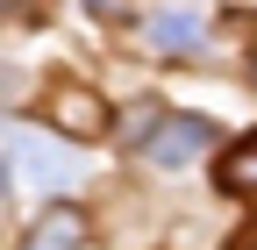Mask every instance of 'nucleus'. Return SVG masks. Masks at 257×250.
Masks as SVG:
<instances>
[{
	"mask_svg": "<svg viewBox=\"0 0 257 250\" xmlns=\"http://www.w3.org/2000/svg\"><path fill=\"white\" fill-rule=\"evenodd\" d=\"M214 121L207 114H150V129H143V158H157L165 172H179V165H193L200 150H214Z\"/></svg>",
	"mask_w": 257,
	"mask_h": 250,
	"instance_id": "obj_1",
	"label": "nucleus"
},
{
	"mask_svg": "<svg viewBox=\"0 0 257 250\" xmlns=\"http://www.w3.org/2000/svg\"><path fill=\"white\" fill-rule=\"evenodd\" d=\"M214 179H221V193H257V136H243L236 150H221Z\"/></svg>",
	"mask_w": 257,
	"mask_h": 250,
	"instance_id": "obj_4",
	"label": "nucleus"
},
{
	"mask_svg": "<svg viewBox=\"0 0 257 250\" xmlns=\"http://www.w3.org/2000/svg\"><path fill=\"white\" fill-rule=\"evenodd\" d=\"M50 121H57L64 136H100L107 129V107L93 100V93H72V86H64L57 100H50Z\"/></svg>",
	"mask_w": 257,
	"mask_h": 250,
	"instance_id": "obj_3",
	"label": "nucleus"
},
{
	"mask_svg": "<svg viewBox=\"0 0 257 250\" xmlns=\"http://www.w3.org/2000/svg\"><path fill=\"white\" fill-rule=\"evenodd\" d=\"M250 250H257V243H250Z\"/></svg>",
	"mask_w": 257,
	"mask_h": 250,
	"instance_id": "obj_7",
	"label": "nucleus"
},
{
	"mask_svg": "<svg viewBox=\"0 0 257 250\" xmlns=\"http://www.w3.org/2000/svg\"><path fill=\"white\" fill-rule=\"evenodd\" d=\"M86 207H72V200H50L43 214H36V229L22 236V250H79L86 243Z\"/></svg>",
	"mask_w": 257,
	"mask_h": 250,
	"instance_id": "obj_2",
	"label": "nucleus"
},
{
	"mask_svg": "<svg viewBox=\"0 0 257 250\" xmlns=\"http://www.w3.org/2000/svg\"><path fill=\"white\" fill-rule=\"evenodd\" d=\"M150 43L157 50H193V43H200V15H186V8L150 15Z\"/></svg>",
	"mask_w": 257,
	"mask_h": 250,
	"instance_id": "obj_5",
	"label": "nucleus"
},
{
	"mask_svg": "<svg viewBox=\"0 0 257 250\" xmlns=\"http://www.w3.org/2000/svg\"><path fill=\"white\" fill-rule=\"evenodd\" d=\"M86 8H114V0H86Z\"/></svg>",
	"mask_w": 257,
	"mask_h": 250,
	"instance_id": "obj_6",
	"label": "nucleus"
}]
</instances>
